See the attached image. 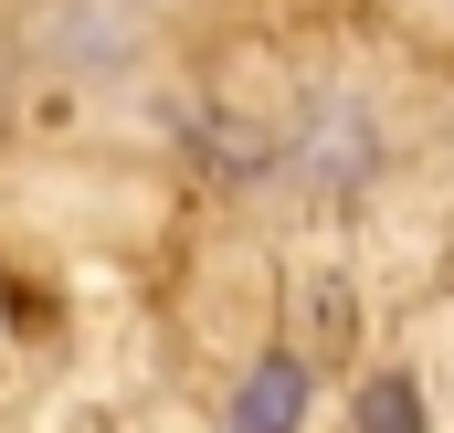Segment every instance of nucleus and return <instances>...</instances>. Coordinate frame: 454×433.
<instances>
[{
  "instance_id": "nucleus-2",
  "label": "nucleus",
  "mask_w": 454,
  "mask_h": 433,
  "mask_svg": "<svg viewBox=\"0 0 454 433\" xmlns=\"http://www.w3.org/2000/svg\"><path fill=\"white\" fill-rule=\"evenodd\" d=\"M359 433H423V391H412L402 370L359 381Z\"/></svg>"
},
{
  "instance_id": "nucleus-1",
  "label": "nucleus",
  "mask_w": 454,
  "mask_h": 433,
  "mask_svg": "<svg viewBox=\"0 0 454 433\" xmlns=\"http://www.w3.org/2000/svg\"><path fill=\"white\" fill-rule=\"evenodd\" d=\"M307 423V359H254L243 370V391H232V433H296Z\"/></svg>"
}]
</instances>
